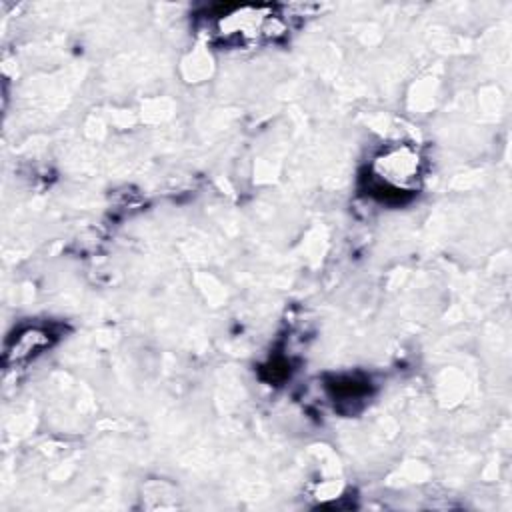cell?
Returning a JSON list of instances; mask_svg holds the SVG:
<instances>
[{"label": "cell", "mask_w": 512, "mask_h": 512, "mask_svg": "<svg viewBox=\"0 0 512 512\" xmlns=\"http://www.w3.org/2000/svg\"><path fill=\"white\" fill-rule=\"evenodd\" d=\"M418 154L410 148H394L374 162L376 188H390L392 194L400 196L418 178Z\"/></svg>", "instance_id": "1"}, {"label": "cell", "mask_w": 512, "mask_h": 512, "mask_svg": "<svg viewBox=\"0 0 512 512\" xmlns=\"http://www.w3.org/2000/svg\"><path fill=\"white\" fill-rule=\"evenodd\" d=\"M50 344V332L44 328H26L18 336H14L12 346L6 350V362H24L30 356L38 354L42 348Z\"/></svg>", "instance_id": "2"}]
</instances>
